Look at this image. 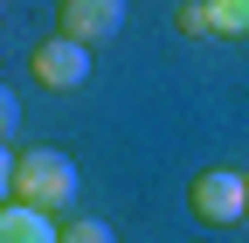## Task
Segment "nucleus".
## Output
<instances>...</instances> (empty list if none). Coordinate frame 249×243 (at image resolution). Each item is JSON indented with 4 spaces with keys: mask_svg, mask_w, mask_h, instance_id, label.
<instances>
[{
    "mask_svg": "<svg viewBox=\"0 0 249 243\" xmlns=\"http://www.w3.org/2000/svg\"><path fill=\"white\" fill-rule=\"evenodd\" d=\"M180 28H187V35H214V7H208V0H187V7H180Z\"/></svg>",
    "mask_w": 249,
    "mask_h": 243,
    "instance_id": "nucleus-8",
    "label": "nucleus"
},
{
    "mask_svg": "<svg viewBox=\"0 0 249 243\" xmlns=\"http://www.w3.org/2000/svg\"><path fill=\"white\" fill-rule=\"evenodd\" d=\"M28 70H35L42 90H83L90 83V49L70 42V35H49V42L28 49Z\"/></svg>",
    "mask_w": 249,
    "mask_h": 243,
    "instance_id": "nucleus-3",
    "label": "nucleus"
},
{
    "mask_svg": "<svg viewBox=\"0 0 249 243\" xmlns=\"http://www.w3.org/2000/svg\"><path fill=\"white\" fill-rule=\"evenodd\" d=\"M0 243H62V229L42 216V208L7 202V208H0Z\"/></svg>",
    "mask_w": 249,
    "mask_h": 243,
    "instance_id": "nucleus-5",
    "label": "nucleus"
},
{
    "mask_svg": "<svg viewBox=\"0 0 249 243\" xmlns=\"http://www.w3.org/2000/svg\"><path fill=\"white\" fill-rule=\"evenodd\" d=\"M124 7H132V0H62V7H55V28L90 49V42H104V35L124 28Z\"/></svg>",
    "mask_w": 249,
    "mask_h": 243,
    "instance_id": "nucleus-4",
    "label": "nucleus"
},
{
    "mask_svg": "<svg viewBox=\"0 0 249 243\" xmlns=\"http://www.w3.org/2000/svg\"><path fill=\"white\" fill-rule=\"evenodd\" d=\"M62 243H118V236H111V223H97V216H76V223H62Z\"/></svg>",
    "mask_w": 249,
    "mask_h": 243,
    "instance_id": "nucleus-7",
    "label": "nucleus"
},
{
    "mask_svg": "<svg viewBox=\"0 0 249 243\" xmlns=\"http://www.w3.org/2000/svg\"><path fill=\"white\" fill-rule=\"evenodd\" d=\"M76 160L55 153V146H28V153H14V202L42 208V216H62V208L76 202Z\"/></svg>",
    "mask_w": 249,
    "mask_h": 243,
    "instance_id": "nucleus-1",
    "label": "nucleus"
},
{
    "mask_svg": "<svg viewBox=\"0 0 249 243\" xmlns=\"http://www.w3.org/2000/svg\"><path fill=\"white\" fill-rule=\"evenodd\" d=\"M14 132H21V98H14L7 83H0V146H7Z\"/></svg>",
    "mask_w": 249,
    "mask_h": 243,
    "instance_id": "nucleus-9",
    "label": "nucleus"
},
{
    "mask_svg": "<svg viewBox=\"0 0 249 243\" xmlns=\"http://www.w3.org/2000/svg\"><path fill=\"white\" fill-rule=\"evenodd\" d=\"M187 208H194L201 223H242L249 216V181L242 174H229V167H208V174H194V188H187Z\"/></svg>",
    "mask_w": 249,
    "mask_h": 243,
    "instance_id": "nucleus-2",
    "label": "nucleus"
},
{
    "mask_svg": "<svg viewBox=\"0 0 249 243\" xmlns=\"http://www.w3.org/2000/svg\"><path fill=\"white\" fill-rule=\"evenodd\" d=\"M214 7V35H249V0H208Z\"/></svg>",
    "mask_w": 249,
    "mask_h": 243,
    "instance_id": "nucleus-6",
    "label": "nucleus"
},
{
    "mask_svg": "<svg viewBox=\"0 0 249 243\" xmlns=\"http://www.w3.org/2000/svg\"><path fill=\"white\" fill-rule=\"evenodd\" d=\"M7 202H14V153L0 146V208H7Z\"/></svg>",
    "mask_w": 249,
    "mask_h": 243,
    "instance_id": "nucleus-10",
    "label": "nucleus"
}]
</instances>
